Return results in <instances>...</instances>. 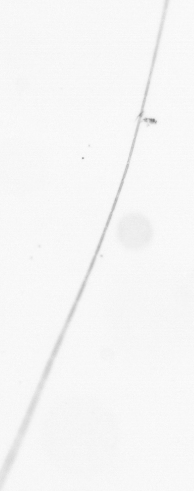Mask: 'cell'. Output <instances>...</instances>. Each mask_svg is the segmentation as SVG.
Instances as JSON below:
<instances>
[{
  "instance_id": "1",
  "label": "cell",
  "mask_w": 194,
  "mask_h": 491,
  "mask_svg": "<svg viewBox=\"0 0 194 491\" xmlns=\"http://www.w3.org/2000/svg\"><path fill=\"white\" fill-rule=\"evenodd\" d=\"M144 220L142 222L138 221V222L135 221L132 223V222H130L128 223L126 222L127 225L124 227L123 230H121V231H124L123 233H121L122 235H124V237H121L123 239L125 238V241L128 239V241L130 243L129 245L131 246L132 243H133V246H138V243H140L141 241V239L145 238V235L148 234L149 231V225L147 222H145Z\"/></svg>"
}]
</instances>
